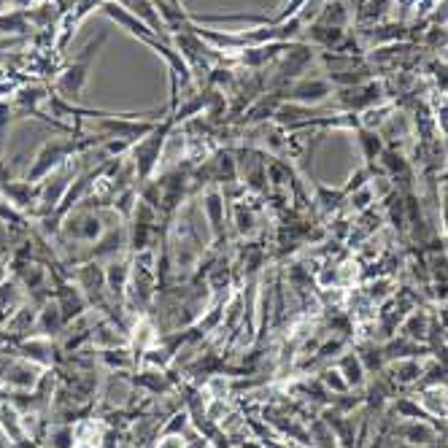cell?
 <instances>
[{
    "mask_svg": "<svg viewBox=\"0 0 448 448\" xmlns=\"http://www.w3.org/2000/svg\"><path fill=\"white\" fill-rule=\"evenodd\" d=\"M170 124H173V119H167L163 127H154L151 135L135 146V165H138V176H141V179H149V176H151L154 165L160 160V151H163L165 135L170 133Z\"/></svg>",
    "mask_w": 448,
    "mask_h": 448,
    "instance_id": "1",
    "label": "cell"
},
{
    "mask_svg": "<svg viewBox=\"0 0 448 448\" xmlns=\"http://www.w3.org/2000/svg\"><path fill=\"white\" fill-rule=\"evenodd\" d=\"M100 43V41H98ZM98 43H92L89 49H84V57L82 60H76L68 70H65V76L60 79V89L65 95H70V98H76L79 92H82L84 82H87V70H89V57H92V52L98 49Z\"/></svg>",
    "mask_w": 448,
    "mask_h": 448,
    "instance_id": "2",
    "label": "cell"
},
{
    "mask_svg": "<svg viewBox=\"0 0 448 448\" xmlns=\"http://www.w3.org/2000/svg\"><path fill=\"white\" fill-rule=\"evenodd\" d=\"M68 235L70 238H76V241H98L103 235V227H100V219L95 216V214H79L76 219H70L68 222Z\"/></svg>",
    "mask_w": 448,
    "mask_h": 448,
    "instance_id": "3",
    "label": "cell"
},
{
    "mask_svg": "<svg viewBox=\"0 0 448 448\" xmlns=\"http://www.w3.org/2000/svg\"><path fill=\"white\" fill-rule=\"evenodd\" d=\"M68 151H70V146H62V143H49L41 154H38V163L33 165V170L27 173V181H36V179H41L43 173H49V167H54V165L60 163Z\"/></svg>",
    "mask_w": 448,
    "mask_h": 448,
    "instance_id": "4",
    "label": "cell"
},
{
    "mask_svg": "<svg viewBox=\"0 0 448 448\" xmlns=\"http://www.w3.org/2000/svg\"><path fill=\"white\" fill-rule=\"evenodd\" d=\"M338 370H341V375H343V381L348 384V389H359L365 384L367 370L365 365H362V359H359V354H346V357L341 359Z\"/></svg>",
    "mask_w": 448,
    "mask_h": 448,
    "instance_id": "5",
    "label": "cell"
},
{
    "mask_svg": "<svg viewBox=\"0 0 448 448\" xmlns=\"http://www.w3.org/2000/svg\"><path fill=\"white\" fill-rule=\"evenodd\" d=\"M57 306H60L62 311V319L70 322L73 316H79L84 311V300L73 286H60V289H57Z\"/></svg>",
    "mask_w": 448,
    "mask_h": 448,
    "instance_id": "6",
    "label": "cell"
},
{
    "mask_svg": "<svg viewBox=\"0 0 448 448\" xmlns=\"http://www.w3.org/2000/svg\"><path fill=\"white\" fill-rule=\"evenodd\" d=\"M203 208L205 214H208V222H211V227H214V235L216 238H222L224 232V203H222V195L219 192H208L203 200Z\"/></svg>",
    "mask_w": 448,
    "mask_h": 448,
    "instance_id": "7",
    "label": "cell"
},
{
    "mask_svg": "<svg viewBox=\"0 0 448 448\" xmlns=\"http://www.w3.org/2000/svg\"><path fill=\"white\" fill-rule=\"evenodd\" d=\"M82 286L84 292L89 294V300H100V289L105 286V273L98 265H87L82 267Z\"/></svg>",
    "mask_w": 448,
    "mask_h": 448,
    "instance_id": "8",
    "label": "cell"
},
{
    "mask_svg": "<svg viewBox=\"0 0 448 448\" xmlns=\"http://www.w3.org/2000/svg\"><path fill=\"white\" fill-rule=\"evenodd\" d=\"M400 435L405 438L408 443H413V446H429L435 440V429L429 427V424H419V421L405 424V427L400 429Z\"/></svg>",
    "mask_w": 448,
    "mask_h": 448,
    "instance_id": "9",
    "label": "cell"
},
{
    "mask_svg": "<svg viewBox=\"0 0 448 448\" xmlns=\"http://www.w3.org/2000/svg\"><path fill=\"white\" fill-rule=\"evenodd\" d=\"M62 324H65V319H62L60 306L57 303H46L41 311V319H38V329L46 332V335H54Z\"/></svg>",
    "mask_w": 448,
    "mask_h": 448,
    "instance_id": "10",
    "label": "cell"
},
{
    "mask_svg": "<svg viewBox=\"0 0 448 448\" xmlns=\"http://www.w3.org/2000/svg\"><path fill=\"white\" fill-rule=\"evenodd\" d=\"M36 373H38V370H36L33 365L17 362V365H14V370H11V375H6V378H8V381H11L14 387L30 389L33 384H36V381H38V375H36Z\"/></svg>",
    "mask_w": 448,
    "mask_h": 448,
    "instance_id": "11",
    "label": "cell"
},
{
    "mask_svg": "<svg viewBox=\"0 0 448 448\" xmlns=\"http://www.w3.org/2000/svg\"><path fill=\"white\" fill-rule=\"evenodd\" d=\"M124 284H127V265H122V262L117 265V262H114V265L105 270V286H108L114 294H119V297H122Z\"/></svg>",
    "mask_w": 448,
    "mask_h": 448,
    "instance_id": "12",
    "label": "cell"
},
{
    "mask_svg": "<svg viewBox=\"0 0 448 448\" xmlns=\"http://www.w3.org/2000/svg\"><path fill=\"white\" fill-rule=\"evenodd\" d=\"M327 92H329V87L322 82H313V84H300L297 89H294V95L292 98H297V100H322Z\"/></svg>",
    "mask_w": 448,
    "mask_h": 448,
    "instance_id": "13",
    "label": "cell"
},
{
    "mask_svg": "<svg viewBox=\"0 0 448 448\" xmlns=\"http://www.w3.org/2000/svg\"><path fill=\"white\" fill-rule=\"evenodd\" d=\"M427 322H424V316H419V313H413L410 319H408L405 324H403V335H405L408 341H416V338H424L427 332Z\"/></svg>",
    "mask_w": 448,
    "mask_h": 448,
    "instance_id": "14",
    "label": "cell"
},
{
    "mask_svg": "<svg viewBox=\"0 0 448 448\" xmlns=\"http://www.w3.org/2000/svg\"><path fill=\"white\" fill-rule=\"evenodd\" d=\"M0 421H3V427H6V432H11V438L14 440H22V427L20 421H17V413L11 410V408H0Z\"/></svg>",
    "mask_w": 448,
    "mask_h": 448,
    "instance_id": "15",
    "label": "cell"
},
{
    "mask_svg": "<svg viewBox=\"0 0 448 448\" xmlns=\"http://www.w3.org/2000/svg\"><path fill=\"white\" fill-rule=\"evenodd\" d=\"M419 375H421V367H419L416 359H408V362H400V365H397V381H403V384L416 381Z\"/></svg>",
    "mask_w": 448,
    "mask_h": 448,
    "instance_id": "16",
    "label": "cell"
},
{
    "mask_svg": "<svg viewBox=\"0 0 448 448\" xmlns=\"http://www.w3.org/2000/svg\"><path fill=\"white\" fill-rule=\"evenodd\" d=\"M359 359H362V365H365V370L370 373V370H381V365H384V354L378 351V348H362V354H359Z\"/></svg>",
    "mask_w": 448,
    "mask_h": 448,
    "instance_id": "17",
    "label": "cell"
},
{
    "mask_svg": "<svg viewBox=\"0 0 448 448\" xmlns=\"http://www.w3.org/2000/svg\"><path fill=\"white\" fill-rule=\"evenodd\" d=\"M362 146H365V157H367V160H375V157L381 154V141H378V135H375V133H367V130H362Z\"/></svg>",
    "mask_w": 448,
    "mask_h": 448,
    "instance_id": "18",
    "label": "cell"
},
{
    "mask_svg": "<svg viewBox=\"0 0 448 448\" xmlns=\"http://www.w3.org/2000/svg\"><path fill=\"white\" fill-rule=\"evenodd\" d=\"M324 384L335 391H348V384L341 378V370H327L324 373Z\"/></svg>",
    "mask_w": 448,
    "mask_h": 448,
    "instance_id": "19",
    "label": "cell"
},
{
    "mask_svg": "<svg viewBox=\"0 0 448 448\" xmlns=\"http://www.w3.org/2000/svg\"><path fill=\"white\" fill-rule=\"evenodd\" d=\"M157 448H186V440L181 435H163L157 440Z\"/></svg>",
    "mask_w": 448,
    "mask_h": 448,
    "instance_id": "20",
    "label": "cell"
},
{
    "mask_svg": "<svg viewBox=\"0 0 448 448\" xmlns=\"http://www.w3.org/2000/svg\"><path fill=\"white\" fill-rule=\"evenodd\" d=\"M167 3H170V6H173V8H179V6H181V3H179V0H167Z\"/></svg>",
    "mask_w": 448,
    "mask_h": 448,
    "instance_id": "21",
    "label": "cell"
},
{
    "mask_svg": "<svg viewBox=\"0 0 448 448\" xmlns=\"http://www.w3.org/2000/svg\"><path fill=\"white\" fill-rule=\"evenodd\" d=\"M3 270H6V267H3V265H0V281H3Z\"/></svg>",
    "mask_w": 448,
    "mask_h": 448,
    "instance_id": "22",
    "label": "cell"
}]
</instances>
